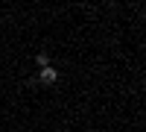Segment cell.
Here are the masks:
<instances>
[{"instance_id": "6da1fadb", "label": "cell", "mask_w": 146, "mask_h": 132, "mask_svg": "<svg viewBox=\"0 0 146 132\" xmlns=\"http://www.w3.org/2000/svg\"><path fill=\"white\" fill-rule=\"evenodd\" d=\"M38 82H41V85H56V82H58V70L50 65V68H41L38 70Z\"/></svg>"}, {"instance_id": "7a4b0ae2", "label": "cell", "mask_w": 146, "mask_h": 132, "mask_svg": "<svg viewBox=\"0 0 146 132\" xmlns=\"http://www.w3.org/2000/svg\"><path fill=\"white\" fill-rule=\"evenodd\" d=\"M35 65L38 68H50V56L47 53H35Z\"/></svg>"}]
</instances>
